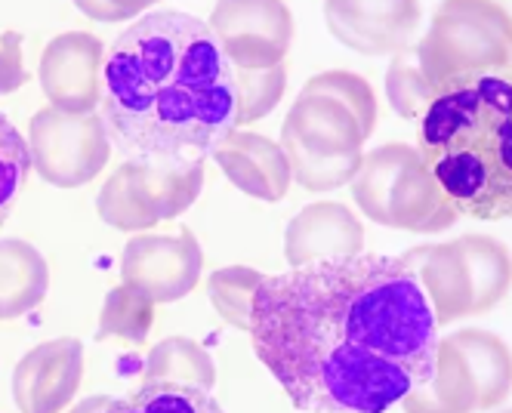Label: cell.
<instances>
[{"label": "cell", "instance_id": "cb8c5ba5", "mask_svg": "<svg viewBox=\"0 0 512 413\" xmlns=\"http://www.w3.org/2000/svg\"><path fill=\"white\" fill-rule=\"evenodd\" d=\"M287 164H290V179H297L306 192H334L349 185L361 167L364 155H346V158H315L297 142V136H290L281 130V142Z\"/></svg>", "mask_w": 512, "mask_h": 413}, {"label": "cell", "instance_id": "83f0119b", "mask_svg": "<svg viewBox=\"0 0 512 413\" xmlns=\"http://www.w3.org/2000/svg\"><path fill=\"white\" fill-rule=\"evenodd\" d=\"M386 96H389V105L395 108V115L405 121H420L426 105L432 102L435 93L426 84L423 71L417 65L414 47L392 56V62L386 68Z\"/></svg>", "mask_w": 512, "mask_h": 413}, {"label": "cell", "instance_id": "f1b7e54d", "mask_svg": "<svg viewBox=\"0 0 512 413\" xmlns=\"http://www.w3.org/2000/svg\"><path fill=\"white\" fill-rule=\"evenodd\" d=\"M28 173H31L28 142L4 111H0V225L13 213L22 185L28 182Z\"/></svg>", "mask_w": 512, "mask_h": 413}, {"label": "cell", "instance_id": "ac0fdd59", "mask_svg": "<svg viewBox=\"0 0 512 413\" xmlns=\"http://www.w3.org/2000/svg\"><path fill=\"white\" fill-rule=\"evenodd\" d=\"M457 349L472 386L479 392V410H494L509 395V349L497 333L482 327H466L448 336Z\"/></svg>", "mask_w": 512, "mask_h": 413}, {"label": "cell", "instance_id": "6da1fadb", "mask_svg": "<svg viewBox=\"0 0 512 413\" xmlns=\"http://www.w3.org/2000/svg\"><path fill=\"white\" fill-rule=\"evenodd\" d=\"M247 333L303 413H386L432 380L442 340L414 272L380 253L266 275Z\"/></svg>", "mask_w": 512, "mask_h": 413}, {"label": "cell", "instance_id": "277c9868", "mask_svg": "<svg viewBox=\"0 0 512 413\" xmlns=\"http://www.w3.org/2000/svg\"><path fill=\"white\" fill-rule=\"evenodd\" d=\"M509 53V10L488 0L438 4L429 31L414 44L417 65L432 93L488 74H509Z\"/></svg>", "mask_w": 512, "mask_h": 413}, {"label": "cell", "instance_id": "d6986e66", "mask_svg": "<svg viewBox=\"0 0 512 413\" xmlns=\"http://www.w3.org/2000/svg\"><path fill=\"white\" fill-rule=\"evenodd\" d=\"M405 413H475L479 410V392L472 386L457 349L445 340H438L435 373L432 380L411 395L398 401Z\"/></svg>", "mask_w": 512, "mask_h": 413}, {"label": "cell", "instance_id": "30bf717a", "mask_svg": "<svg viewBox=\"0 0 512 413\" xmlns=\"http://www.w3.org/2000/svg\"><path fill=\"white\" fill-rule=\"evenodd\" d=\"M105 47L96 34L65 31L44 47L38 78L47 105L65 115H93L102 99Z\"/></svg>", "mask_w": 512, "mask_h": 413}, {"label": "cell", "instance_id": "9a60e30c", "mask_svg": "<svg viewBox=\"0 0 512 413\" xmlns=\"http://www.w3.org/2000/svg\"><path fill=\"white\" fill-rule=\"evenodd\" d=\"M290 136L315 158H346V155H361V145L368 142L358 127V121L349 111L331 99V96H315V93H300L297 102L290 105L284 127Z\"/></svg>", "mask_w": 512, "mask_h": 413}, {"label": "cell", "instance_id": "d6a6232c", "mask_svg": "<svg viewBox=\"0 0 512 413\" xmlns=\"http://www.w3.org/2000/svg\"><path fill=\"white\" fill-rule=\"evenodd\" d=\"M500 413H509V410H500Z\"/></svg>", "mask_w": 512, "mask_h": 413}, {"label": "cell", "instance_id": "8fae6325", "mask_svg": "<svg viewBox=\"0 0 512 413\" xmlns=\"http://www.w3.org/2000/svg\"><path fill=\"white\" fill-rule=\"evenodd\" d=\"M84 380V343L59 340L34 346L13 370V398L22 413H62Z\"/></svg>", "mask_w": 512, "mask_h": 413}, {"label": "cell", "instance_id": "1f68e13d", "mask_svg": "<svg viewBox=\"0 0 512 413\" xmlns=\"http://www.w3.org/2000/svg\"><path fill=\"white\" fill-rule=\"evenodd\" d=\"M108 401L112 398H105V395H93V398H84L81 404H75L68 413H102L108 407Z\"/></svg>", "mask_w": 512, "mask_h": 413}, {"label": "cell", "instance_id": "7402d4cb", "mask_svg": "<svg viewBox=\"0 0 512 413\" xmlns=\"http://www.w3.org/2000/svg\"><path fill=\"white\" fill-rule=\"evenodd\" d=\"M102 413H226L207 389L182 383H142L127 398H112Z\"/></svg>", "mask_w": 512, "mask_h": 413}, {"label": "cell", "instance_id": "e0dca14e", "mask_svg": "<svg viewBox=\"0 0 512 413\" xmlns=\"http://www.w3.org/2000/svg\"><path fill=\"white\" fill-rule=\"evenodd\" d=\"M50 266L41 250L22 238H0V321H13L44 303Z\"/></svg>", "mask_w": 512, "mask_h": 413}, {"label": "cell", "instance_id": "2e32d148", "mask_svg": "<svg viewBox=\"0 0 512 413\" xmlns=\"http://www.w3.org/2000/svg\"><path fill=\"white\" fill-rule=\"evenodd\" d=\"M405 266L414 272L420 281L429 309L435 315V324H454L463 315H469L472 293H469V278L463 269V259L454 241L448 244H426L417 250H408L398 256Z\"/></svg>", "mask_w": 512, "mask_h": 413}, {"label": "cell", "instance_id": "8992f818", "mask_svg": "<svg viewBox=\"0 0 512 413\" xmlns=\"http://www.w3.org/2000/svg\"><path fill=\"white\" fill-rule=\"evenodd\" d=\"M204 189V164L149 167L124 161L105 179L96 213L118 232H152L158 222L186 213Z\"/></svg>", "mask_w": 512, "mask_h": 413}, {"label": "cell", "instance_id": "484cf974", "mask_svg": "<svg viewBox=\"0 0 512 413\" xmlns=\"http://www.w3.org/2000/svg\"><path fill=\"white\" fill-rule=\"evenodd\" d=\"M235 130L263 121L278 108L287 90V68L275 65L269 71H235Z\"/></svg>", "mask_w": 512, "mask_h": 413}, {"label": "cell", "instance_id": "d4e9b609", "mask_svg": "<svg viewBox=\"0 0 512 413\" xmlns=\"http://www.w3.org/2000/svg\"><path fill=\"white\" fill-rule=\"evenodd\" d=\"M263 272L247 266H226L207 278L210 303L226 324L235 330H250V312H253V293L263 284Z\"/></svg>", "mask_w": 512, "mask_h": 413}, {"label": "cell", "instance_id": "44dd1931", "mask_svg": "<svg viewBox=\"0 0 512 413\" xmlns=\"http://www.w3.org/2000/svg\"><path fill=\"white\" fill-rule=\"evenodd\" d=\"M142 377L145 383H182L210 392L216 386V364L189 336H167L145 358Z\"/></svg>", "mask_w": 512, "mask_h": 413}, {"label": "cell", "instance_id": "9c48e42d", "mask_svg": "<svg viewBox=\"0 0 512 413\" xmlns=\"http://www.w3.org/2000/svg\"><path fill=\"white\" fill-rule=\"evenodd\" d=\"M207 28L235 71H269L284 65L294 41V16L278 0L216 4Z\"/></svg>", "mask_w": 512, "mask_h": 413}, {"label": "cell", "instance_id": "7a4b0ae2", "mask_svg": "<svg viewBox=\"0 0 512 413\" xmlns=\"http://www.w3.org/2000/svg\"><path fill=\"white\" fill-rule=\"evenodd\" d=\"M99 118L124 161L204 164L235 130V74L207 22L158 10L118 34L102 59Z\"/></svg>", "mask_w": 512, "mask_h": 413}, {"label": "cell", "instance_id": "52a82bcc", "mask_svg": "<svg viewBox=\"0 0 512 413\" xmlns=\"http://www.w3.org/2000/svg\"><path fill=\"white\" fill-rule=\"evenodd\" d=\"M31 170L56 189H81L112 158L105 124L96 115H65L50 105L34 111L28 124Z\"/></svg>", "mask_w": 512, "mask_h": 413}, {"label": "cell", "instance_id": "7c38bea8", "mask_svg": "<svg viewBox=\"0 0 512 413\" xmlns=\"http://www.w3.org/2000/svg\"><path fill=\"white\" fill-rule=\"evenodd\" d=\"M327 28L337 41L361 56H398L414 47V34L420 25L417 4H355L337 0L324 7Z\"/></svg>", "mask_w": 512, "mask_h": 413}, {"label": "cell", "instance_id": "ba28073f", "mask_svg": "<svg viewBox=\"0 0 512 413\" xmlns=\"http://www.w3.org/2000/svg\"><path fill=\"white\" fill-rule=\"evenodd\" d=\"M204 272V250L192 229L176 235L142 232L127 241L121 256V284L139 290L152 303H176L198 287Z\"/></svg>", "mask_w": 512, "mask_h": 413}, {"label": "cell", "instance_id": "4dcf8cb0", "mask_svg": "<svg viewBox=\"0 0 512 413\" xmlns=\"http://www.w3.org/2000/svg\"><path fill=\"white\" fill-rule=\"evenodd\" d=\"M81 13H87L90 19H102V22H118V19H130L139 16L142 10H149V4H78Z\"/></svg>", "mask_w": 512, "mask_h": 413}, {"label": "cell", "instance_id": "4fadbf2b", "mask_svg": "<svg viewBox=\"0 0 512 413\" xmlns=\"http://www.w3.org/2000/svg\"><path fill=\"white\" fill-rule=\"evenodd\" d=\"M364 250L361 219L337 201H318L303 207L287 222L284 259L290 269L327 259H352Z\"/></svg>", "mask_w": 512, "mask_h": 413}, {"label": "cell", "instance_id": "4316f807", "mask_svg": "<svg viewBox=\"0 0 512 413\" xmlns=\"http://www.w3.org/2000/svg\"><path fill=\"white\" fill-rule=\"evenodd\" d=\"M303 93L337 99L358 121L364 139H371V133L377 130V96H374L371 84L364 78H358V74H352V71H321L306 81Z\"/></svg>", "mask_w": 512, "mask_h": 413}, {"label": "cell", "instance_id": "3957f363", "mask_svg": "<svg viewBox=\"0 0 512 413\" xmlns=\"http://www.w3.org/2000/svg\"><path fill=\"white\" fill-rule=\"evenodd\" d=\"M509 74L438 90L420 115L417 155L460 216L506 219L512 210Z\"/></svg>", "mask_w": 512, "mask_h": 413}, {"label": "cell", "instance_id": "603a6c76", "mask_svg": "<svg viewBox=\"0 0 512 413\" xmlns=\"http://www.w3.org/2000/svg\"><path fill=\"white\" fill-rule=\"evenodd\" d=\"M152 324H155L152 299H145L139 290L127 284L108 290L102 315H99V340H124L130 346H142L149 340Z\"/></svg>", "mask_w": 512, "mask_h": 413}, {"label": "cell", "instance_id": "5bb4252c", "mask_svg": "<svg viewBox=\"0 0 512 413\" xmlns=\"http://www.w3.org/2000/svg\"><path fill=\"white\" fill-rule=\"evenodd\" d=\"M238 192L256 201H281L290 192V164L284 148L260 133L232 130L226 142L210 155Z\"/></svg>", "mask_w": 512, "mask_h": 413}, {"label": "cell", "instance_id": "ffe728a7", "mask_svg": "<svg viewBox=\"0 0 512 413\" xmlns=\"http://www.w3.org/2000/svg\"><path fill=\"white\" fill-rule=\"evenodd\" d=\"M469 278V315L491 312L509 290V253L491 235H463L454 241Z\"/></svg>", "mask_w": 512, "mask_h": 413}, {"label": "cell", "instance_id": "f546056e", "mask_svg": "<svg viewBox=\"0 0 512 413\" xmlns=\"http://www.w3.org/2000/svg\"><path fill=\"white\" fill-rule=\"evenodd\" d=\"M28 84V68L22 56V34L4 31L0 34V96L16 93Z\"/></svg>", "mask_w": 512, "mask_h": 413}, {"label": "cell", "instance_id": "5b68a950", "mask_svg": "<svg viewBox=\"0 0 512 413\" xmlns=\"http://www.w3.org/2000/svg\"><path fill=\"white\" fill-rule=\"evenodd\" d=\"M349 185L361 213L386 229L438 235L460 219L426 173L417 148L405 142H389L364 155Z\"/></svg>", "mask_w": 512, "mask_h": 413}]
</instances>
